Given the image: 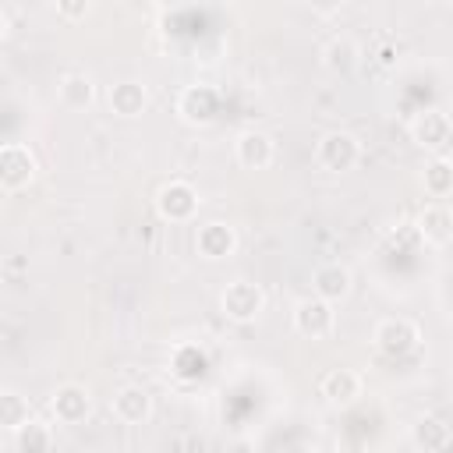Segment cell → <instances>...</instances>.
<instances>
[{
  "mask_svg": "<svg viewBox=\"0 0 453 453\" xmlns=\"http://www.w3.org/2000/svg\"><path fill=\"white\" fill-rule=\"evenodd\" d=\"M357 64V42L350 35H333L326 46H322V67L333 71V74H343Z\"/></svg>",
  "mask_w": 453,
  "mask_h": 453,
  "instance_id": "cell-19",
  "label": "cell"
},
{
  "mask_svg": "<svg viewBox=\"0 0 453 453\" xmlns=\"http://www.w3.org/2000/svg\"><path fill=\"white\" fill-rule=\"evenodd\" d=\"M414 226H418V234L428 241V244H449L453 241V205H446V202H428L421 212H418V219H414Z\"/></svg>",
  "mask_w": 453,
  "mask_h": 453,
  "instance_id": "cell-13",
  "label": "cell"
},
{
  "mask_svg": "<svg viewBox=\"0 0 453 453\" xmlns=\"http://www.w3.org/2000/svg\"><path fill=\"white\" fill-rule=\"evenodd\" d=\"M88 11H92V7H88L85 0H60V4H57V14H60V18H67V21L85 18Z\"/></svg>",
  "mask_w": 453,
  "mask_h": 453,
  "instance_id": "cell-22",
  "label": "cell"
},
{
  "mask_svg": "<svg viewBox=\"0 0 453 453\" xmlns=\"http://www.w3.org/2000/svg\"><path fill=\"white\" fill-rule=\"evenodd\" d=\"M216 110H219V96H216V88H209V85H188V88L180 92V99H177L180 120H184V124H195V127H205V124L216 117Z\"/></svg>",
  "mask_w": 453,
  "mask_h": 453,
  "instance_id": "cell-11",
  "label": "cell"
},
{
  "mask_svg": "<svg viewBox=\"0 0 453 453\" xmlns=\"http://www.w3.org/2000/svg\"><path fill=\"white\" fill-rule=\"evenodd\" d=\"M333 326H336V311H333V304L329 301H322V297H301L297 304H294V329L301 333V336H308V340H326L329 333H333Z\"/></svg>",
  "mask_w": 453,
  "mask_h": 453,
  "instance_id": "cell-5",
  "label": "cell"
},
{
  "mask_svg": "<svg viewBox=\"0 0 453 453\" xmlns=\"http://www.w3.org/2000/svg\"><path fill=\"white\" fill-rule=\"evenodd\" d=\"M57 96L67 110H88L92 99H96V81L92 74L85 71H67L60 81H57Z\"/></svg>",
  "mask_w": 453,
  "mask_h": 453,
  "instance_id": "cell-17",
  "label": "cell"
},
{
  "mask_svg": "<svg viewBox=\"0 0 453 453\" xmlns=\"http://www.w3.org/2000/svg\"><path fill=\"white\" fill-rule=\"evenodd\" d=\"M156 212L166 223H188L198 212V191L188 180H166L156 191Z\"/></svg>",
  "mask_w": 453,
  "mask_h": 453,
  "instance_id": "cell-4",
  "label": "cell"
},
{
  "mask_svg": "<svg viewBox=\"0 0 453 453\" xmlns=\"http://www.w3.org/2000/svg\"><path fill=\"white\" fill-rule=\"evenodd\" d=\"M315 159L329 173H347L361 159V142L350 131H326L319 138V145H315Z\"/></svg>",
  "mask_w": 453,
  "mask_h": 453,
  "instance_id": "cell-2",
  "label": "cell"
},
{
  "mask_svg": "<svg viewBox=\"0 0 453 453\" xmlns=\"http://www.w3.org/2000/svg\"><path fill=\"white\" fill-rule=\"evenodd\" d=\"M113 418L124 425H142L152 418V393L145 386H124L113 393Z\"/></svg>",
  "mask_w": 453,
  "mask_h": 453,
  "instance_id": "cell-14",
  "label": "cell"
},
{
  "mask_svg": "<svg viewBox=\"0 0 453 453\" xmlns=\"http://www.w3.org/2000/svg\"><path fill=\"white\" fill-rule=\"evenodd\" d=\"M449 134H453V120H449V113L446 110H439V106H428V110H421V113H414V120H411V138H414V145H421V149H442L446 142H449Z\"/></svg>",
  "mask_w": 453,
  "mask_h": 453,
  "instance_id": "cell-7",
  "label": "cell"
},
{
  "mask_svg": "<svg viewBox=\"0 0 453 453\" xmlns=\"http://www.w3.org/2000/svg\"><path fill=\"white\" fill-rule=\"evenodd\" d=\"M237 248V230L223 219H209L195 230V251L209 262H219V258H230Z\"/></svg>",
  "mask_w": 453,
  "mask_h": 453,
  "instance_id": "cell-9",
  "label": "cell"
},
{
  "mask_svg": "<svg viewBox=\"0 0 453 453\" xmlns=\"http://www.w3.org/2000/svg\"><path fill=\"white\" fill-rule=\"evenodd\" d=\"M50 411H53V418L60 425H81L88 418V411H92V393L85 386H78V382H64V386L53 389Z\"/></svg>",
  "mask_w": 453,
  "mask_h": 453,
  "instance_id": "cell-8",
  "label": "cell"
},
{
  "mask_svg": "<svg viewBox=\"0 0 453 453\" xmlns=\"http://www.w3.org/2000/svg\"><path fill=\"white\" fill-rule=\"evenodd\" d=\"M35 152L25 145V142H7L0 145V184L4 191H21L35 180Z\"/></svg>",
  "mask_w": 453,
  "mask_h": 453,
  "instance_id": "cell-3",
  "label": "cell"
},
{
  "mask_svg": "<svg viewBox=\"0 0 453 453\" xmlns=\"http://www.w3.org/2000/svg\"><path fill=\"white\" fill-rule=\"evenodd\" d=\"M283 453H319V449L315 446H287Z\"/></svg>",
  "mask_w": 453,
  "mask_h": 453,
  "instance_id": "cell-23",
  "label": "cell"
},
{
  "mask_svg": "<svg viewBox=\"0 0 453 453\" xmlns=\"http://www.w3.org/2000/svg\"><path fill=\"white\" fill-rule=\"evenodd\" d=\"M219 308L230 322H255L265 311V290L251 280H234L219 294Z\"/></svg>",
  "mask_w": 453,
  "mask_h": 453,
  "instance_id": "cell-1",
  "label": "cell"
},
{
  "mask_svg": "<svg viewBox=\"0 0 453 453\" xmlns=\"http://www.w3.org/2000/svg\"><path fill=\"white\" fill-rule=\"evenodd\" d=\"M411 435H414V442H418L421 449H428V453H439V449H446V446L453 442V428H449L442 418H435V414H421V418L414 421Z\"/></svg>",
  "mask_w": 453,
  "mask_h": 453,
  "instance_id": "cell-18",
  "label": "cell"
},
{
  "mask_svg": "<svg viewBox=\"0 0 453 453\" xmlns=\"http://www.w3.org/2000/svg\"><path fill=\"white\" fill-rule=\"evenodd\" d=\"M421 184L432 198H449L453 195V163L446 156H435L425 163V173H421Z\"/></svg>",
  "mask_w": 453,
  "mask_h": 453,
  "instance_id": "cell-21",
  "label": "cell"
},
{
  "mask_svg": "<svg viewBox=\"0 0 453 453\" xmlns=\"http://www.w3.org/2000/svg\"><path fill=\"white\" fill-rule=\"evenodd\" d=\"M0 425L7 432H21L25 425H32L28 396H21L18 389H0Z\"/></svg>",
  "mask_w": 453,
  "mask_h": 453,
  "instance_id": "cell-20",
  "label": "cell"
},
{
  "mask_svg": "<svg viewBox=\"0 0 453 453\" xmlns=\"http://www.w3.org/2000/svg\"><path fill=\"white\" fill-rule=\"evenodd\" d=\"M110 110L117 113V117H142L145 113V106H149V88L142 85V81H134V78H124V81H117V85H110Z\"/></svg>",
  "mask_w": 453,
  "mask_h": 453,
  "instance_id": "cell-15",
  "label": "cell"
},
{
  "mask_svg": "<svg viewBox=\"0 0 453 453\" xmlns=\"http://www.w3.org/2000/svg\"><path fill=\"white\" fill-rule=\"evenodd\" d=\"M234 156H237V163H241L244 170H265V166L276 159V142H273L265 131L248 127V131L237 134Z\"/></svg>",
  "mask_w": 453,
  "mask_h": 453,
  "instance_id": "cell-12",
  "label": "cell"
},
{
  "mask_svg": "<svg viewBox=\"0 0 453 453\" xmlns=\"http://www.w3.org/2000/svg\"><path fill=\"white\" fill-rule=\"evenodd\" d=\"M372 340H375V347H379L386 357H403V354H411V350L418 347L421 329H418L411 319L396 315V319H382V322L375 326Z\"/></svg>",
  "mask_w": 453,
  "mask_h": 453,
  "instance_id": "cell-6",
  "label": "cell"
},
{
  "mask_svg": "<svg viewBox=\"0 0 453 453\" xmlns=\"http://www.w3.org/2000/svg\"><path fill=\"white\" fill-rule=\"evenodd\" d=\"M361 389H365V382H361V375L354 372V368H329L322 379H319V393L326 396V403L329 407H350V403H357V396H361Z\"/></svg>",
  "mask_w": 453,
  "mask_h": 453,
  "instance_id": "cell-10",
  "label": "cell"
},
{
  "mask_svg": "<svg viewBox=\"0 0 453 453\" xmlns=\"http://www.w3.org/2000/svg\"><path fill=\"white\" fill-rule=\"evenodd\" d=\"M311 290H315V297H322V301H329V304L343 301V297L350 294V269L340 265V262L319 265L315 276H311Z\"/></svg>",
  "mask_w": 453,
  "mask_h": 453,
  "instance_id": "cell-16",
  "label": "cell"
},
{
  "mask_svg": "<svg viewBox=\"0 0 453 453\" xmlns=\"http://www.w3.org/2000/svg\"><path fill=\"white\" fill-rule=\"evenodd\" d=\"M449 163H453V156H449Z\"/></svg>",
  "mask_w": 453,
  "mask_h": 453,
  "instance_id": "cell-24",
  "label": "cell"
}]
</instances>
